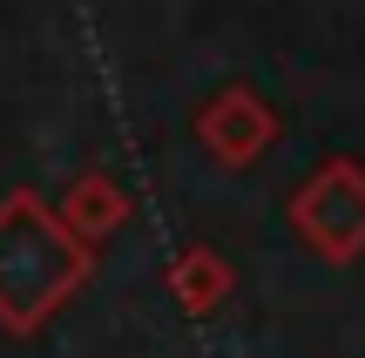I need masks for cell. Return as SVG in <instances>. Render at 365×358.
<instances>
[]
</instances>
